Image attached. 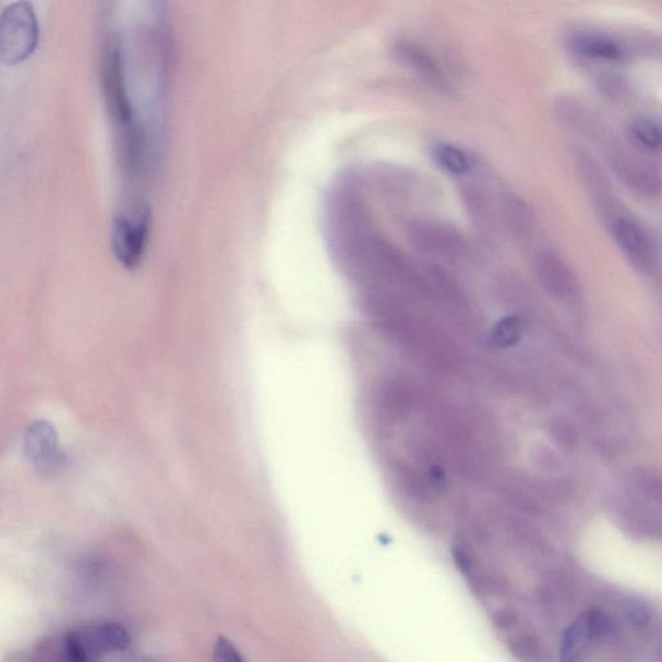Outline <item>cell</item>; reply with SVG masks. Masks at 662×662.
<instances>
[{"instance_id": "cell-1", "label": "cell", "mask_w": 662, "mask_h": 662, "mask_svg": "<svg viewBox=\"0 0 662 662\" xmlns=\"http://www.w3.org/2000/svg\"><path fill=\"white\" fill-rule=\"evenodd\" d=\"M38 23L29 3H15L0 15V60L19 64L36 50Z\"/></svg>"}, {"instance_id": "cell-2", "label": "cell", "mask_w": 662, "mask_h": 662, "mask_svg": "<svg viewBox=\"0 0 662 662\" xmlns=\"http://www.w3.org/2000/svg\"><path fill=\"white\" fill-rule=\"evenodd\" d=\"M151 208L148 204H132L116 216L111 229V248L125 268H135L142 262L148 245Z\"/></svg>"}, {"instance_id": "cell-3", "label": "cell", "mask_w": 662, "mask_h": 662, "mask_svg": "<svg viewBox=\"0 0 662 662\" xmlns=\"http://www.w3.org/2000/svg\"><path fill=\"white\" fill-rule=\"evenodd\" d=\"M27 461L44 476H52L65 464V455L60 447L58 432L51 423L37 421L27 428L24 436Z\"/></svg>"}, {"instance_id": "cell-4", "label": "cell", "mask_w": 662, "mask_h": 662, "mask_svg": "<svg viewBox=\"0 0 662 662\" xmlns=\"http://www.w3.org/2000/svg\"><path fill=\"white\" fill-rule=\"evenodd\" d=\"M615 627L604 612L591 610L570 625L564 634L561 662H580L588 648L597 639L610 636Z\"/></svg>"}, {"instance_id": "cell-5", "label": "cell", "mask_w": 662, "mask_h": 662, "mask_svg": "<svg viewBox=\"0 0 662 662\" xmlns=\"http://www.w3.org/2000/svg\"><path fill=\"white\" fill-rule=\"evenodd\" d=\"M410 242L424 254L457 257L465 251L461 233L448 225L434 220L413 221L408 228Z\"/></svg>"}, {"instance_id": "cell-6", "label": "cell", "mask_w": 662, "mask_h": 662, "mask_svg": "<svg viewBox=\"0 0 662 662\" xmlns=\"http://www.w3.org/2000/svg\"><path fill=\"white\" fill-rule=\"evenodd\" d=\"M610 164L616 177L640 196L654 197L660 193L658 170L629 151L613 148L610 152Z\"/></svg>"}, {"instance_id": "cell-7", "label": "cell", "mask_w": 662, "mask_h": 662, "mask_svg": "<svg viewBox=\"0 0 662 662\" xmlns=\"http://www.w3.org/2000/svg\"><path fill=\"white\" fill-rule=\"evenodd\" d=\"M611 232L617 246L640 269H651L654 246L651 236L630 216L618 215L611 221Z\"/></svg>"}, {"instance_id": "cell-8", "label": "cell", "mask_w": 662, "mask_h": 662, "mask_svg": "<svg viewBox=\"0 0 662 662\" xmlns=\"http://www.w3.org/2000/svg\"><path fill=\"white\" fill-rule=\"evenodd\" d=\"M534 270L542 287L561 301H575L580 296L573 270L559 256L547 251L540 253L535 256Z\"/></svg>"}, {"instance_id": "cell-9", "label": "cell", "mask_w": 662, "mask_h": 662, "mask_svg": "<svg viewBox=\"0 0 662 662\" xmlns=\"http://www.w3.org/2000/svg\"><path fill=\"white\" fill-rule=\"evenodd\" d=\"M570 50L582 59L619 64L629 56L623 40L601 32L581 31L570 34Z\"/></svg>"}, {"instance_id": "cell-10", "label": "cell", "mask_w": 662, "mask_h": 662, "mask_svg": "<svg viewBox=\"0 0 662 662\" xmlns=\"http://www.w3.org/2000/svg\"><path fill=\"white\" fill-rule=\"evenodd\" d=\"M400 60L404 65H407L410 71L420 76L423 82L443 93L452 91V83L447 73L444 72L441 62L435 59V56L426 50L421 45L413 41H402L397 47Z\"/></svg>"}, {"instance_id": "cell-11", "label": "cell", "mask_w": 662, "mask_h": 662, "mask_svg": "<svg viewBox=\"0 0 662 662\" xmlns=\"http://www.w3.org/2000/svg\"><path fill=\"white\" fill-rule=\"evenodd\" d=\"M631 144L646 155H659L661 151V130L650 118L638 117L629 124Z\"/></svg>"}, {"instance_id": "cell-12", "label": "cell", "mask_w": 662, "mask_h": 662, "mask_svg": "<svg viewBox=\"0 0 662 662\" xmlns=\"http://www.w3.org/2000/svg\"><path fill=\"white\" fill-rule=\"evenodd\" d=\"M91 643L101 652L125 651L131 645L128 630L117 623H106L96 627L91 634Z\"/></svg>"}, {"instance_id": "cell-13", "label": "cell", "mask_w": 662, "mask_h": 662, "mask_svg": "<svg viewBox=\"0 0 662 662\" xmlns=\"http://www.w3.org/2000/svg\"><path fill=\"white\" fill-rule=\"evenodd\" d=\"M577 158V167L580 169L581 178L585 181V184L590 190L592 196L601 200H607L611 194L610 184L607 178H605L603 171L599 169L598 165L592 161L587 155H582V153H578Z\"/></svg>"}, {"instance_id": "cell-14", "label": "cell", "mask_w": 662, "mask_h": 662, "mask_svg": "<svg viewBox=\"0 0 662 662\" xmlns=\"http://www.w3.org/2000/svg\"><path fill=\"white\" fill-rule=\"evenodd\" d=\"M435 163L450 176H465L471 169L470 157L456 145L442 144L434 152Z\"/></svg>"}, {"instance_id": "cell-15", "label": "cell", "mask_w": 662, "mask_h": 662, "mask_svg": "<svg viewBox=\"0 0 662 662\" xmlns=\"http://www.w3.org/2000/svg\"><path fill=\"white\" fill-rule=\"evenodd\" d=\"M521 336V322L517 316L502 318L501 322L493 327L492 332L494 344L502 348L518 345Z\"/></svg>"}, {"instance_id": "cell-16", "label": "cell", "mask_w": 662, "mask_h": 662, "mask_svg": "<svg viewBox=\"0 0 662 662\" xmlns=\"http://www.w3.org/2000/svg\"><path fill=\"white\" fill-rule=\"evenodd\" d=\"M507 219L518 234H526L532 226V216L525 202L517 197L507 201Z\"/></svg>"}, {"instance_id": "cell-17", "label": "cell", "mask_w": 662, "mask_h": 662, "mask_svg": "<svg viewBox=\"0 0 662 662\" xmlns=\"http://www.w3.org/2000/svg\"><path fill=\"white\" fill-rule=\"evenodd\" d=\"M213 659L214 662H246L237 647L226 637H220L215 643Z\"/></svg>"}, {"instance_id": "cell-18", "label": "cell", "mask_w": 662, "mask_h": 662, "mask_svg": "<svg viewBox=\"0 0 662 662\" xmlns=\"http://www.w3.org/2000/svg\"><path fill=\"white\" fill-rule=\"evenodd\" d=\"M65 662H88L85 643L76 634H68L67 636Z\"/></svg>"}, {"instance_id": "cell-19", "label": "cell", "mask_w": 662, "mask_h": 662, "mask_svg": "<svg viewBox=\"0 0 662 662\" xmlns=\"http://www.w3.org/2000/svg\"><path fill=\"white\" fill-rule=\"evenodd\" d=\"M554 436L563 447H573L576 443L575 431L568 426L567 423H557V426L553 429Z\"/></svg>"}, {"instance_id": "cell-20", "label": "cell", "mask_w": 662, "mask_h": 662, "mask_svg": "<svg viewBox=\"0 0 662 662\" xmlns=\"http://www.w3.org/2000/svg\"><path fill=\"white\" fill-rule=\"evenodd\" d=\"M430 480L431 483L435 485V488H438V490H441V488H443L445 483H447V478H445L444 470L441 466H431Z\"/></svg>"}]
</instances>
